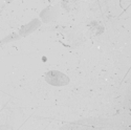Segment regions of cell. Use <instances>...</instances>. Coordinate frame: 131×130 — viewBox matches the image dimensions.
Returning <instances> with one entry per match:
<instances>
[{"mask_svg":"<svg viewBox=\"0 0 131 130\" xmlns=\"http://www.w3.org/2000/svg\"><path fill=\"white\" fill-rule=\"evenodd\" d=\"M45 81L53 86H65L69 83V78L58 70H50L44 75Z\"/></svg>","mask_w":131,"mask_h":130,"instance_id":"obj_1","label":"cell"}]
</instances>
